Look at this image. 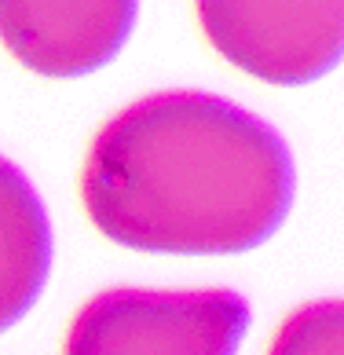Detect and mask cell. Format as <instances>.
I'll use <instances>...</instances> for the list:
<instances>
[{
    "label": "cell",
    "instance_id": "cell-1",
    "mask_svg": "<svg viewBox=\"0 0 344 355\" xmlns=\"http://www.w3.org/2000/svg\"><path fill=\"white\" fill-rule=\"evenodd\" d=\"M293 191V157L268 121L187 88L117 110L81 168L88 220L136 253H249L286 223Z\"/></svg>",
    "mask_w": 344,
    "mask_h": 355
},
{
    "label": "cell",
    "instance_id": "cell-2",
    "mask_svg": "<svg viewBox=\"0 0 344 355\" xmlns=\"http://www.w3.org/2000/svg\"><path fill=\"white\" fill-rule=\"evenodd\" d=\"M249 304L234 289H103L70 319L62 355H238Z\"/></svg>",
    "mask_w": 344,
    "mask_h": 355
},
{
    "label": "cell",
    "instance_id": "cell-3",
    "mask_svg": "<svg viewBox=\"0 0 344 355\" xmlns=\"http://www.w3.org/2000/svg\"><path fill=\"white\" fill-rule=\"evenodd\" d=\"M209 48L264 85H311L344 59V0H194Z\"/></svg>",
    "mask_w": 344,
    "mask_h": 355
},
{
    "label": "cell",
    "instance_id": "cell-4",
    "mask_svg": "<svg viewBox=\"0 0 344 355\" xmlns=\"http://www.w3.org/2000/svg\"><path fill=\"white\" fill-rule=\"evenodd\" d=\"M139 0H0V44L41 77H85L117 59Z\"/></svg>",
    "mask_w": 344,
    "mask_h": 355
},
{
    "label": "cell",
    "instance_id": "cell-5",
    "mask_svg": "<svg viewBox=\"0 0 344 355\" xmlns=\"http://www.w3.org/2000/svg\"><path fill=\"white\" fill-rule=\"evenodd\" d=\"M51 275V223L44 202L8 157H0V334L37 304Z\"/></svg>",
    "mask_w": 344,
    "mask_h": 355
},
{
    "label": "cell",
    "instance_id": "cell-6",
    "mask_svg": "<svg viewBox=\"0 0 344 355\" xmlns=\"http://www.w3.org/2000/svg\"><path fill=\"white\" fill-rule=\"evenodd\" d=\"M268 355H344V300L293 308L275 330Z\"/></svg>",
    "mask_w": 344,
    "mask_h": 355
}]
</instances>
